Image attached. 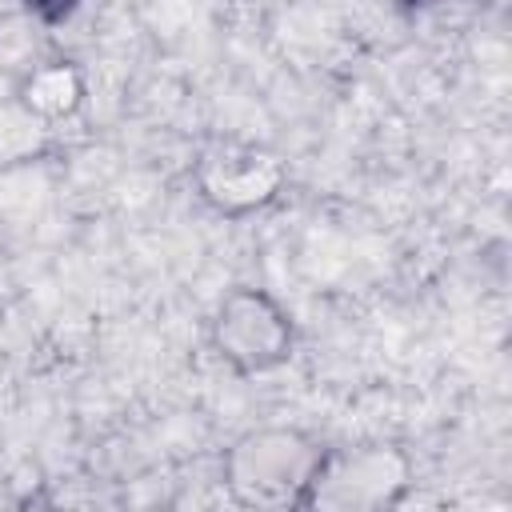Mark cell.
Instances as JSON below:
<instances>
[{
	"mask_svg": "<svg viewBox=\"0 0 512 512\" xmlns=\"http://www.w3.org/2000/svg\"><path fill=\"white\" fill-rule=\"evenodd\" d=\"M324 444L304 428L264 424L224 452V488L240 508H304Z\"/></svg>",
	"mask_w": 512,
	"mask_h": 512,
	"instance_id": "obj_1",
	"label": "cell"
},
{
	"mask_svg": "<svg viewBox=\"0 0 512 512\" xmlns=\"http://www.w3.org/2000/svg\"><path fill=\"white\" fill-rule=\"evenodd\" d=\"M292 344H296L292 316L272 292L236 284L220 296L212 312V348L232 372L240 376L272 372L292 356Z\"/></svg>",
	"mask_w": 512,
	"mask_h": 512,
	"instance_id": "obj_2",
	"label": "cell"
},
{
	"mask_svg": "<svg viewBox=\"0 0 512 512\" xmlns=\"http://www.w3.org/2000/svg\"><path fill=\"white\" fill-rule=\"evenodd\" d=\"M284 180H288L284 160L268 144L240 136H212L192 164V184L200 200L232 220L268 208L284 192Z\"/></svg>",
	"mask_w": 512,
	"mask_h": 512,
	"instance_id": "obj_3",
	"label": "cell"
},
{
	"mask_svg": "<svg viewBox=\"0 0 512 512\" xmlns=\"http://www.w3.org/2000/svg\"><path fill=\"white\" fill-rule=\"evenodd\" d=\"M412 484V460L388 444L324 448L304 508L324 512H380L404 500Z\"/></svg>",
	"mask_w": 512,
	"mask_h": 512,
	"instance_id": "obj_4",
	"label": "cell"
},
{
	"mask_svg": "<svg viewBox=\"0 0 512 512\" xmlns=\"http://www.w3.org/2000/svg\"><path fill=\"white\" fill-rule=\"evenodd\" d=\"M12 96L40 120V124H64L72 120L80 108H84V96H88V84H84V72L76 68V60H64V56H48V60H36L20 72Z\"/></svg>",
	"mask_w": 512,
	"mask_h": 512,
	"instance_id": "obj_5",
	"label": "cell"
},
{
	"mask_svg": "<svg viewBox=\"0 0 512 512\" xmlns=\"http://www.w3.org/2000/svg\"><path fill=\"white\" fill-rule=\"evenodd\" d=\"M48 144V124H40L16 96L0 100V168L28 164Z\"/></svg>",
	"mask_w": 512,
	"mask_h": 512,
	"instance_id": "obj_6",
	"label": "cell"
},
{
	"mask_svg": "<svg viewBox=\"0 0 512 512\" xmlns=\"http://www.w3.org/2000/svg\"><path fill=\"white\" fill-rule=\"evenodd\" d=\"M36 20H44V24H64L76 8H80V0H20Z\"/></svg>",
	"mask_w": 512,
	"mask_h": 512,
	"instance_id": "obj_7",
	"label": "cell"
},
{
	"mask_svg": "<svg viewBox=\"0 0 512 512\" xmlns=\"http://www.w3.org/2000/svg\"><path fill=\"white\" fill-rule=\"evenodd\" d=\"M400 4H408V8H424V4H436V0H400Z\"/></svg>",
	"mask_w": 512,
	"mask_h": 512,
	"instance_id": "obj_8",
	"label": "cell"
}]
</instances>
